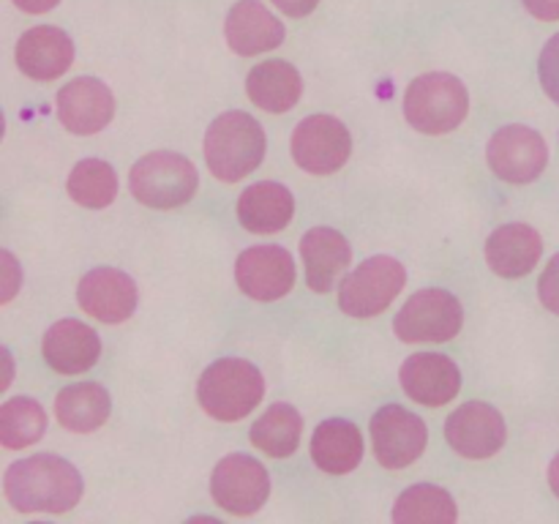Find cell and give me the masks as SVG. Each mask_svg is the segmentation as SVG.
<instances>
[{
	"instance_id": "4316f807",
	"label": "cell",
	"mask_w": 559,
	"mask_h": 524,
	"mask_svg": "<svg viewBox=\"0 0 559 524\" xmlns=\"http://www.w3.org/2000/svg\"><path fill=\"white\" fill-rule=\"evenodd\" d=\"M393 522L407 524V522H429V524H451L456 522L459 511L456 502H453L451 491H445L442 486L431 484H418L409 486L407 491H402L393 505Z\"/></svg>"
},
{
	"instance_id": "6da1fadb",
	"label": "cell",
	"mask_w": 559,
	"mask_h": 524,
	"mask_svg": "<svg viewBox=\"0 0 559 524\" xmlns=\"http://www.w3.org/2000/svg\"><path fill=\"white\" fill-rule=\"evenodd\" d=\"M3 495L14 511L66 513L80 502L82 475L55 453H36L5 469Z\"/></svg>"
},
{
	"instance_id": "e575fe53",
	"label": "cell",
	"mask_w": 559,
	"mask_h": 524,
	"mask_svg": "<svg viewBox=\"0 0 559 524\" xmlns=\"http://www.w3.org/2000/svg\"><path fill=\"white\" fill-rule=\"evenodd\" d=\"M549 486H551V491L559 497V453L551 458V464H549Z\"/></svg>"
},
{
	"instance_id": "f1b7e54d",
	"label": "cell",
	"mask_w": 559,
	"mask_h": 524,
	"mask_svg": "<svg viewBox=\"0 0 559 524\" xmlns=\"http://www.w3.org/2000/svg\"><path fill=\"white\" fill-rule=\"evenodd\" d=\"M69 196L82 207H107L118 196V175L102 158H85L69 175Z\"/></svg>"
},
{
	"instance_id": "ac0fdd59",
	"label": "cell",
	"mask_w": 559,
	"mask_h": 524,
	"mask_svg": "<svg viewBox=\"0 0 559 524\" xmlns=\"http://www.w3.org/2000/svg\"><path fill=\"white\" fill-rule=\"evenodd\" d=\"M41 355L58 374H82L93 369L102 355V338L80 320H60L44 333Z\"/></svg>"
},
{
	"instance_id": "cb8c5ba5",
	"label": "cell",
	"mask_w": 559,
	"mask_h": 524,
	"mask_svg": "<svg viewBox=\"0 0 559 524\" xmlns=\"http://www.w3.org/2000/svg\"><path fill=\"white\" fill-rule=\"evenodd\" d=\"M246 91L249 98L262 107L265 112L282 115L298 104L300 93H304V82H300L298 69L287 60H265V63L254 66L246 76Z\"/></svg>"
},
{
	"instance_id": "e0dca14e",
	"label": "cell",
	"mask_w": 559,
	"mask_h": 524,
	"mask_svg": "<svg viewBox=\"0 0 559 524\" xmlns=\"http://www.w3.org/2000/svg\"><path fill=\"white\" fill-rule=\"evenodd\" d=\"M74 63V44L69 33L52 25L31 27L16 41V66L36 82L58 80Z\"/></svg>"
},
{
	"instance_id": "603a6c76",
	"label": "cell",
	"mask_w": 559,
	"mask_h": 524,
	"mask_svg": "<svg viewBox=\"0 0 559 524\" xmlns=\"http://www.w3.org/2000/svg\"><path fill=\"white\" fill-rule=\"evenodd\" d=\"M311 458L322 473L347 475L364 458V437L353 420H322L311 437Z\"/></svg>"
},
{
	"instance_id": "4fadbf2b",
	"label": "cell",
	"mask_w": 559,
	"mask_h": 524,
	"mask_svg": "<svg viewBox=\"0 0 559 524\" xmlns=\"http://www.w3.org/2000/svg\"><path fill=\"white\" fill-rule=\"evenodd\" d=\"M235 282L249 298L271 303L295 284V262L282 246H251L235 262Z\"/></svg>"
},
{
	"instance_id": "8992f818",
	"label": "cell",
	"mask_w": 559,
	"mask_h": 524,
	"mask_svg": "<svg viewBox=\"0 0 559 524\" xmlns=\"http://www.w3.org/2000/svg\"><path fill=\"white\" fill-rule=\"evenodd\" d=\"M464 325V309L448 289L431 287L415 293L393 320V331L407 344H440L459 336Z\"/></svg>"
},
{
	"instance_id": "2e32d148",
	"label": "cell",
	"mask_w": 559,
	"mask_h": 524,
	"mask_svg": "<svg viewBox=\"0 0 559 524\" xmlns=\"http://www.w3.org/2000/svg\"><path fill=\"white\" fill-rule=\"evenodd\" d=\"M404 393L426 407H442L453 402L462 388V371L453 358L442 353H418L404 360L399 371Z\"/></svg>"
},
{
	"instance_id": "ffe728a7",
	"label": "cell",
	"mask_w": 559,
	"mask_h": 524,
	"mask_svg": "<svg viewBox=\"0 0 559 524\" xmlns=\"http://www.w3.org/2000/svg\"><path fill=\"white\" fill-rule=\"evenodd\" d=\"M300 257L306 267V284L314 293H331L353 260L349 240L333 227H314L300 240Z\"/></svg>"
},
{
	"instance_id": "4dcf8cb0",
	"label": "cell",
	"mask_w": 559,
	"mask_h": 524,
	"mask_svg": "<svg viewBox=\"0 0 559 524\" xmlns=\"http://www.w3.org/2000/svg\"><path fill=\"white\" fill-rule=\"evenodd\" d=\"M538 298L546 309L559 314V254L551 257L549 265H546V271L540 273Z\"/></svg>"
},
{
	"instance_id": "277c9868",
	"label": "cell",
	"mask_w": 559,
	"mask_h": 524,
	"mask_svg": "<svg viewBox=\"0 0 559 524\" xmlns=\"http://www.w3.org/2000/svg\"><path fill=\"white\" fill-rule=\"evenodd\" d=\"M469 93L459 76L431 71L418 76L404 96L407 123L420 134H448L467 118Z\"/></svg>"
},
{
	"instance_id": "7a4b0ae2",
	"label": "cell",
	"mask_w": 559,
	"mask_h": 524,
	"mask_svg": "<svg viewBox=\"0 0 559 524\" xmlns=\"http://www.w3.org/2000/svg\"><path fill=\"white\" fill-rule=\"evenodd\" d=\"M265 131L249 112H224L205 134V162L224 183H238L265 158Z\"/></svg>"
},
{
	"instance_id": "d6986e66",
	"label": "cell",
	"mask_w": 559,
	"mask_h": 524,
	"mask_svg": "<svg viewBox=\"0 0 559 524\" xmlns=\"http://www.w3.org/2000/svg\"><path fill=\"white\" fill-rule=\"evenodd\" d=\"M224 33H227V44L233 52L251 58V55L267 52L284 44L282 22L260 3V0H240L229 9L227 22H224Z\"/></svg>"
},
{
	"instance_id": "44dd1931",
	"label": "cell",
	"mask_w": 559,
	"mask_h": 524,
	"mask_svg": "<svg viewBox=\"0 0 559 524\" xmlns=\"http://www.w3.org/2000/svg\"><path fill=\"white\" fill-rule=\"evenodd\" d=\"M544 240L530 224H506L486 240V262L502 278H522L538 265Z\"/></svg>"
},
{
	"instance_id": "d6a6232c",
	"label": "cell",
	"mask_w": 559,
	"mask_h": 524,
	"mask_svg": "<svg viewBox=\"0 0 559 524\" xmlns=\"http://www.w3.org/2000/svg\"><path fill=\"white\" fill-rule=\"evenodd\" d=\"M276 9H282L287 16H306L320 5V0H273Z\"/></svg>"
},
{
	"instance_id": "7402d4cb",
	"label": "cell",
	"mask_w": 559,
	"mask_h": 524,
	"mask_svg": "<svg viewBox=\"0 0 559 524\" xmlns=\"http://www.w3.org/2000/svg\"><path fill=\"white\" fill-rule=\"evenodd\" d=\"M295 200L287 186L262 180L238 196V218L249 233L273 235L293 222Z\"/></svg>"
},
{
	"instance_id": "484cf974",
	"label": "cell",
	"mask_w": 559,
	"mask_h": 524,
	"mask_svg": "<svg viewBox=\"0 0 559 524\" xmlns=\"http://www.w3.org/2000/svg\"><path fill=\"white\" fill-rule=\"evenodd\" d=\"M304 418L293 404H271L251 426V442L273 458H287L298 451Z\"/></svg>"
},
{
	"instance_id": "7c38bea8",
	"label": "cell",
	"mask_w": 559,
	"mask_h": 524,
	"mask_svg": "<svg viewBox=\"0 0 559 524\" xmlns=\"http://www.w3.org/2000/svg\"><path fill=\"white\" fill-rule=\"evenodd\" d=\"M445 437L464 458H491L508 440L506 418L486 402H467L448 415Z\"/></svg>"
},
{
	"instance_id": "1f68e13d",
	"label": "cell",
	"mask_w": 559,
	"mask_h": 524,
	"mask_svg": "<svg viewBox=\"0 0 559 524\" xmlns=\"http://www.w3.org/2000/svg\"><path fill=\"white\" fill-rule=\"evenodd\" d=\"M530 14L535 20H544V22H557L559 20V0H524Z\"/></svg>"
},
{
	"instance_id": "d4e9b609",
	"label": "cell",
	"mask_w": 559,
	"mask_h": 524,
	"mask_svg": "<svg viewBox=\"0 0 559 524\" xmlns=\"http://www.w3.org/2000/svg\"><path fill=\"white\" fill-rule=\"evenodd\" d=\"M109 409V393L98 382H76V385L63 388L55 398V415H58L60 426L76 434H87L107 424Z\"/></svg>"
},
{
	"instance_id": "9a60e30c",
	"label": "cell",
	"mask_w": 559,
	"mask_h": 524,
	"mask_svg": "<svg viewBox=\"0 0 559 524\" xmlns=\"http://www.w3.org/2000/svg\"><path fill=\"white\" fill-rule=\"evenodd\" d=\"M58 115L71 134H96L112 120L115 96L96 76H76L58 91Z\"/></svg>"
},
{
	"instance_id": "9c48e42d",
	"label": "cell",
	"mask_w": 559,
	"mask_h": 524,
	"mask_svg": "<svg viewBox=\"0 0 559 524\" xmlns=\"http://www.w3.org/2000/svg\"><path fill=\"white\" fill-rule=\"evenodd\" d=\"M353 153L347 126L333 115H311L293 134V156L309 175H331L347 164Z\"/></svg>"
},
{
	"instance_id": "5bb4252c",
	"label": "cell",
	"mask_w": 559,
	"mask_h": 524,
	"mask_svg": "<svg viewBox=\"0 0 559 524\" xmlns=\"http://www.w3.org/2000/svg\"><path fill=\"white\" fill-rule=\"evenodd\" d=\"M82 311L96 317L98 322L118 325L126 322L136 309V284L129 273L118 267H93L76 287Z\"/></svg>"
},
{
	"instance_id": "8fae6325",
	"label": "cell",
	"mask_w": 559,
	"mask_h": 524,
	"mask_svg": "<svg viewBox=\"0 0 559 524\" xmlns=\"http://www.w3.org/2000/svg\"><path fill=\"white\" fill-rule=\"evenodd\" d=\"M426 424L399 404H385L371 415V445L382 467L404 469L426 451Z\"/></svg>"
},
{
	"instance_id": "3957f363",
	"label": "cell",
	"mask_w": 559,
	"mask_h": 524,
	"mask_svg": "<svg viewBox=\"0 0 559 524\" xmlns=\"http://www.w3.org/2000/svg\"><path fill=\"white\" fill-rule=\"evenodd\" d=\"M262 396H265L262 371L243 358H218L202 371L197 385L200 407L224 424H235L254 413Z\"/></svg>"
},
{
	"instance_id": "52a82bcc",
	"label": "cell",
	"mask_w": 559,
	"mask_h": 524,
	"mask_svg": "<svg viewBox=\"0 0 559 524\" xmlns=\"http://www.w3.org/2000/svg\"><path fill=\"white\" fill-rule=\"evenodd\" d=\"M404 284H407V271L402 262L388 254L369 257L342 282L338 306L344 314L366 320V317L382 314L402 293Z\"/></svg>"
},
{
	"instance_id": "f546056e",
	"label": "cell",
	"mask_w": 559,
	"mask_h": 524,
	"mask_svg": "<svg viewBox=\"0 0 559 524\" xmlns=\"http://www.w3.org/2000/svg\"><path fill=\"white\" fill-rule=\"evenodd\" d=\"M538 76L546 96H549L555 104H559V33L546 41L544 52H540Z\"/></svg>"
},
{
	"instance_id": "ba28073f",
	"label": "cell",
	"mask_w": 559,
	"mask_h": 524,
	"mask_svg": "<svg viewBox=\"0 0 559 524\" xmlns=\"http://www.w3.org/2000/svg\"><path fill=\"white\" fill-rule=\"evenodd\" d=\"M211 495L216 505L233 516H251L265 505L271 495V475L257 458L246 453H229L213 469Z\"/></svg>"
},
{
	"instance_id": "83f0119b",
	"label": "cell",
	"mask_w": 559,
	"mask_h": 524,
	"mask_svg": "<svg viewBox=\"0 0 559 524\" xmlns=\"http://www.w3.org/2000/svg\"><path fill=\"white\" fill-rule=\"evenodd\" d=\"M47 429V413L36 398L14 396L0 407V442L9 451L33 445Z\"/></svg>"
},
{
	"instance_id": "30bf717a",
	"label": "cell",
	"mask_w": 559,
	"mask_h": 524,
	"mask_svg": "<svg viewBox=\"0 0 559 524\" xmlns=\"http://www.w3.org/2000/svg\"><path fill=\"white\" fill-rule=\"evenodd\" d=\"M489 167L508 183H533L549 164L546 140L530 126H502L486 147Z\"/></svg>"
},
{
	"instance_id": "836d02e7",
	"label": "cell",
	"mask_w": 559,
	"mask_h": 524,
	"mask_svg": "<svg viewBox=\"0 0 559 524\" xmlns=\"http://www.w3.org/2000/svg\"><path fill=\"white\" fill-rule=\"evenodd\" d=\"M14 3L25 14H44V11H52L60 0H14Z\"/></svg>"
},
{
	"instance_id": "5b68a950",
	"label": "cell",
	"mask_w": 559,
	"mask_h": 524,
	"mask_svg": "<svg viewBox=\"0 0 559 524\" xmlns=\"http://www.w3.org/2000/svg\"><path fill=\"white\" fill-rule=\"evenodd\" d=\"M131 194L147 207L173 211L186 205L200 189L197 167L186 156L173 151H156L142 156L129 175Z\"/></svg>"
}]
</instances>
